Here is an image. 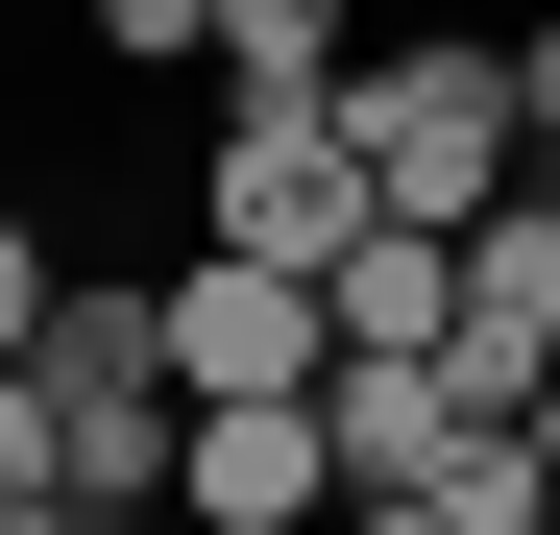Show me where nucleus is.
Here are the masks:
<instances>
[{"instance_id": "f257e3e1", "label": "nucleus", "mask_w": 560, "mask_h": 535, "mask_svg": "<svg viewBox=\"0 0 560 535\" xmlns=\"http://www.w3.org/2000/svg\"><path fill=\"white\" fill-rule=\"evenodd\" d=\"M341 146H365V195H390V219H488L512 195V49H365L341 73Z\"/></svg>"}, {"instance_id": "1a4fd4ad", "label": "nucleus", "mask_w": 560, "mask_h": 535, "mask_svg": "<svg viewBox=\"0 0 560 535\" xmlns=\"http://www.w3.org/2000/svg\"><path fill=\"white\" fill-rule=\"evenodd\" d=\"M49 293H73V268H49V219L0 195V366H25V341H49Z\"/></svg>"}, {"instance_id": "f8f14e48", "label": "nucleus", "mask_w": 560, "mask_h": 535, "mask_svg": "<svg viewBox=\"0 0 560 535\" xmlns=\"http://www.w3.org/2000/svg\"><path fill=\"white\" fill-rule=\"evenodd\" d=\"M512 146L560 170V25H512Z\"/></svg>"}, {"instance_id": "9d476101", "label": "nucleus", "mask_w": 560, "mask_h": 535, "mask_svg": "<svg viewBox=\"0 0 560 535\" xmlns=\"http://www.w3.org/2000/svg\"><path fill=\"white\" fill-rule=\"evenodd\" d=\"M0 511H73V463H49V390L0 366Z\"/></svg>"}, {"instance_id": "ddd939ff", "label": "nucleus", "mask_w": 560, "mask_h": 535, "mask_svg": "<svg viewBox=\"0 0 560 535\" xmlns=\"http://www.w3.org/2000/svg\"><path fill=\"white\" fill-rule=\"evenodd\" d=\"M317 535H439V511H415V487H341V511H317Z\"/></svg>"}, {"instance_id": "9b49d317", "label": "nucleus", "mask_w": 560, "mask_h": 535, "mask_svg": "<svg viewBox=\"0 0 560 535\" xmlns=\"http://www.w3.org/2000/svg\"><path fill=\"white\" fill-rule=\"evenodd\" d=\"M98 49H122V73H171V49H220V0H98Z\"/></svg>"}, {"instance_id": "7ed1b4c3", "label": "nucleus", "mask_w": 560, "mask_h": 535, "mask_svg": "<svg viewBox=\"0 0 560 535\" xmlns=\"http://www.w3.org/2000/svg\"><path fill=\"white\" fill-rule=\"evenodd\" d=\"M317 511H341L317 390H196V438H171V535H317Z\"/></svg>"}, {"instance_id": "423d86ee", "label": "nucleus", "mask_w": 560, "mask_h": 535, "mask_svg": "<svg viewBox=\"0 0 560 535\" xmlns=\"http://www.w3.org/2000/svg\"><path fill=\"white\" fill-rule=\"evenodd\" d=\"M463 414H488V390H463L439 341H390V366H317V438H341V487H439V438H463Z\"/></svg>"}, {"instance_id": "0eeeda50", "label": "nucleus", "mask_w": 560, "mask_h": 535, "mask_svg": "<svg viewBox=\"0 0 560 535\" xmlns=\"http://www.w3.org/2000/svg\"><path fill=\"white\" fill-rule=\"evenodd\" d=\"M317 317H341V366H390V341H439V317H463V219H365V243L317 268Z\"/></svg>"}, {"instance_id": "39448f33", "label": "nucleus", "mask_w": 560, "mask_h": 535, "mask_svg": "<svg viewBox=\"0 0 560 535\" xmlns=\"http://www.w3.org/2000/svg\"><path fill=\"white\" fill-rule=\"evenodd\" d=\"M439 366L488 390V414H536V366H560V170L463 219V317H439Z\"/></svg>"}, {"instance_id": "20e7f679", "label": "nucleus", "mask_w": 560, "mask_h": 535, "mask_svg": "<svg viewBox=\"0 0 560 535\" xmlns=\"http://www.w3.org/2000/svg\"><path fill=\"white\" fill-rule=\"evenodd\" d=\"M147 293H171V390H317V366H341L317 268H244V243H171Z\"/></svg>"}, {"instance_id": "4468645a", "label": "nucleus", "mask_w": 560, "mask_h": 535, "mask_svg": "<svg viewBox=\"0 0 560 535\" xmlns=\"http://www.w3.org/2000/svg\"><path fill=\"white\" fill-rule=\"evenodd\" d=\"M536 463H560V366H536Z\"/></svg>"}, {"instance_id": "2eb2a0df", "label": "nucleus", "mask_w": 560, "mask_h": 535, "mask_svg": "<svg viewBox=\"0 0 560 535\" xmlns=\"http://www.w3.org/2000/svg\"><path fill=\"white\" fill-rule=\"evenodd\" d=\"M147 535H171V511H147Z\"/></svg>"}, {"instance_id": "f03ea898", "label": "nucleus", "mask_w": 560, "mask_h": 535, "mask_svg": "<svg viewBox=\"0 0 560 535\" xmlns=\"http://www.w3.org/2000/svg\"><path fill=\"white\" fill-rule=\"evenodd\" d=\"M365 219V146H341V98H220V146H196V243H244V268H341Z\"/></svg>"}, {"instance_id": "6e6552de", "label": "nucleus", "mask_w": 560, "mask_h": 535, "mask_svg": "<svg viewBox=\"0 0 560 535\" xmlns=\"http://www.w3.org/2000/svg\"><path fill=\"white\" fill-rule=\"evenodd\" d=\"M220 98H341V73H365V25H341V0H220Z\"/></svg>"}]
</instances>
